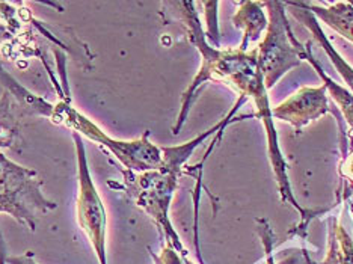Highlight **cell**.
I'll return each mask as SVG.
<instances>
[{
  "instance_id": "8",
  "label": "cell",
  "mask_w": 353,
  "mask_h": 264,
  "mask_svg": "<svg viewBox=\"0 0 353 264\" xmlns=\"http://www.w3.org/2000/svg\"><path fill=\"white\" fill-rule=\"evenodd\" d=\"M234 21L237 26L245 28L246 35H245V41L242 44V50L245 49L248 39L259 38L261 29L266 26V19H264L261 10L254 3H246L234 17Z\"/></svg>"
},
{
  "instance_id": "7",
  "label": "cell",
  "mask_w": 353,
  "mask_h": 264,
  "mask_svg": "<svg viewBox=\"0 0 353 264\" xmlns=\"http://www.w3.org/2000/svg\"><path fill=\"white\" fill-rule=\"evenodd\" d=\"M26 115L14 95L0 83V153L2 150L20 151L21 118Z\"/></svg>"
},
{
  "instance_id": "3",
  "label": "cell",
  "mask_w": 353,
  "mask_h": 264,
  "mask_svg": "<svg viewBox=\"0 0 353 264\" xmlns=\"http://www.w3.org/2000/svg\"><path fill=\"white\" fill-rule=\"evenodd\" d=\"M180 171L163 163L162 170L148 172H133L124 170V185L110 183L112 187L123 189L141 209L145 210L154 219L160 228H163L172 238L176 247H181L172 225L168 218V210L176 187V179Z\"/></svg>"
},
{
  "instance_id": "9",
  "label": "cell",
  "mask_w": 353,
  "mask_h": 264,
  "mask_svg": "<svg viewBox=\"0 0 353 264\" xmlns=\"http://www.w3.org/2000/svg\"><path fill=\"white\" fill-rule=\"evenodd\" d=\"M15 32L5 25V23H0V45L2 47H11L14 44V39H15Z\"/></svg>"
},
{
  "instance_id": "12",
  "label": "cell",
  "mask_w": 353,
  "mask_h": 264,
  "mask_svg": "<svg viewBox=\"0 0 353 264\" xmlns=\"http://www.w3.org/2000/svg\"><path fill=\"white\" fill-rule=\"evenodd\" d=\"M6 245L3 242L2 233H0V264H6Z\"/></svg>"
},
{
  "instance_id": "11",
  "label": "cell",
  "mask_w": 353,
  "mask_h": 264,
  "mask_svg": "<svg viewBox=\"0 0 353 264\" xmlns=\"http://www.w3.org/2000/svg\"><path fill=\"white\" fill-rule=\"evenodd\" d=\"M154 260H156L157 264H181L179 257H176V255H175V252L171 251V250H168V247L163 251L162 257L154 258Z\"/></svg>"
},
{
  "instance_id": "10",
  "label": "cell",
  "mask_w": 353,
  "mask_h": 264,
  "mask_svg": "<svg viewBox=\"0 0 353 264\" xmlns=\"http://www.w3.org/2000/svg\"><path fill=\"white\" fill-rule=\"evenodd\" d=\"M6 264H38L35 261L34 254L28 251L25 255H17V257H6Z\"/></svg>"
},
{
  "instance_id": "2",
  "label": "cell",
  "mask_w": 353,
  "mask_h": 264,
  "mask_svg": "<svg viewBox=\"0 0 353 264\" xmlns=\"http://www.w3.org/2000/svg\"><path fill=\"white\" fill-rule=\"evenodd\" d=\"M43 185L37 171L0 153V213L12 216L32 233L37 230L39 214L58 209V204L44 196Z\"/></svg>"
},
{
  "instance_id": "1",
  "label": "cell",
  "mask_w": 353,
  "mask_h": 264,
  "mask_svg": "<svg viewBox=\"0 0 353 264\" xmlns=\"http://www.w3.org/2000/svg\"><path fill=\"white\" fill-rule=\"evenodd\" d=\"M49 119L54 124L65 125L73 132L85 136L100 145L106 147L128 171L148 172L162 170L163 154L162 148L150 142V132L143 133L136 141H118L104 133L97 124L71 105L70 99H62L53 105Z\"/></svg>"
},
{
  "instance_id": "5",
  "label": "cell",
  "mask_w": 353,
  "mask_h": 264,
  "mask_svg": "<svg viewBox=\"0 0 353 264\" xmlns=\"http://www.w3.org/2000/svg\"><path fill=\"white\" fill-rule=\"evenodd\" d=\"M275 10H272V23L269 29V35L266 41L261 44L256 68L261 74H266V85L272 86L275 80L285 73L287 68H290L298 63V56L294 53L293 47L288 44L287 34L288 26L284 20L283 6L279 3H272Z\"/></svg>"
},
{
  "instance_id": "6",
  "label": "cell",
  "mask_w": 353,
  "mask_h": 264,
  "mask_svg": "<svg viewBox=\"0 0 353 264\" xmlns=\"http://www.w3.org/2000/svg\"><path fill=\"white\" fill-rule=\"evenodd\" d=\"M326 106L325 88L302 90L299 94H296V97H292L283 106H279L275 110V115L299 127L322 115L327 110Z\"/></svg>"
},
{
  "instance_id": "4",
  "label": "cell",
  "mask_w": 353,
  "mask_h": 264,
  "mask_svg": "<svg viewBox=\"0 0 353 264\" xmlns=\"http://www.w3.org/2000/svg\"><path fill=\"white\" fill-rule=\"evenodd\" d=\"M73 139L77 154V201L76 213L77 222L88 240L92 245V250L97 255L100 264H108V251H106V233H108V213L100 198L97 187L88 165L86 148L82 136L73 132Z\"/></svg>"
}]
</instances>
